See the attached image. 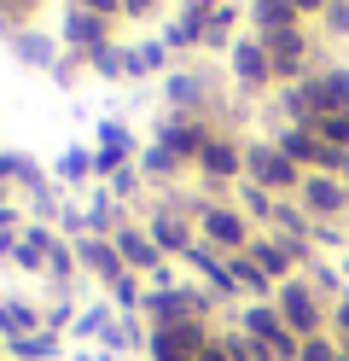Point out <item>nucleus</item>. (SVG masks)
<instances>
[{
  "label": "nucleus",
  "mask_w": 349,
  "mask_h": 361,
  "mask_svg": "<svg viewBox=\"0 0 349 361\" xmlns=\"http://www.w3.org/2000/svg\"><path fill=\"white\" fill-rule=\"evenodd\" d=\"M274 309H279V321H286V326L302 338V344L326 332V309H320V291L309 286V274L279 280V291H274Z\"/></svg>",
  "instance_id": "1"
},
{
  "label": "nucleus",
  "mask_w": 349,
  "mask_h": 361,
  "mask_svg": "<svg viewBox=\"0 0 349 361\" xmlns=\"http://www.w3.org/2000/svg\"><path fill=\"white\" fill-rule=\"evenodd\" d=\"M250 180H256L262 192L279 198V192H297V187H302V169H297L279 146H250Z\"/></svg>",
  "instance_id": "2"
},
{
  "label": "nucleus",
  "mask_w": 349,
  "mask_h": 361,
  "mask_svg": "<svg viewBox=\"0 0 349 361\" xmlns=\"http://www.w3.org/2000/svg\"><path fill=\"white\" fill-rule=\"evenodd\" d=\"M297 198H302V210H309V221H332V216L349 210V187L338 175H302Z\"/></svg>",
  "instance_id": "3"
},
{
  "label": "nucleus",
  "mask_w": 349,
  "mask_h": 361,
  "mask_svg": "<svg viewBox=\"0 0 349 361\" xmlns=\"http://www.w3.org/2000/svg\"><path fill=\"white\" fill-rule=\"evenodd\" d=\"M302 94H309L314 117H332V111H349V71H314L302 82Z\"/></svg>",
  "instance_id": "4"
},
{
  "label": "nucleus",
  "mask_w": 349,
  "mask_h": 361,
  "mask_svg": "<svg viewBox=\"0 0 349 361\" xmlns=\"http://www.w3.org/2000/svg\"><path fill=\"white\" fill-rule=\"evenodd\" d=\"M233 71H239V82H245V87L274 82V59H268V47H262V35H256V41H239V47H233Z\"/></svg>",
  "instance_id": "5"
},
{
  "label": "nucleus",
  "mask_w": 349,
  "mask_h": 361,
  "mask_svg": "<svg viewBox=\"0 0 349 361\" xmlns=\"http://www.w3.org/2000/svg\"><path fill=\"white\" fill-rule=\"evenodd\" d=\"M204 228H209V239H216V245H239V239H245V221L233 216V210H209Z\"/></svg>",
  "instance_id": "6"
},
{
  "label": "nucleus",
  "mask_w": 349,
  "mask_h": 361,
  "mask_svg": "<svg viewBox=\"0 0 349 361\" xmlns=\"http://www.w3.org/2000/svg\"><path fill=\"white\" fill-rule=\"evenodd\" d=\"M204 169L209 175H233V169H239V152H233L227 140H209L204 146Z\"/></svg>",
  "instance_id": "7"
},
{
  "label": "nucleus",
  "mask_w": 349,
  "mask_h": 361,
  "mask_svg": "<svg viewBox=\"0 0 349 361\" xmlns=\"http://www.w3.org/2000/svg\"><path fill=\"white\" fill-rule=\"evenodd\" d=\"M320 30H326V35H338V41L349 35V0H326V12H320Z\"/></svg>",
  "instance_id": "8"
},
{
  "label": "nucleus",
  "mask_w": 349,
  "mask_h": 361,
  "mask_svg": "<svg viewBox=\"0 0 349 361\" xmlns=\"http://www.w3.org/2000/svg\"><path fill=\"white\" fill-rule=\"evenodd\" d=\"M297 361H343V344H338V338H309Z\"/></svg>",
  "instance_id": "9"
},
{
  "label": "nucleus",
  "mask_w": 349,
  "mask_h": 361,
  "mask_svg": "<svg viewBox=\"0 0 349 361\" xmlns=\"http://www.w3.org/2000/svg\"><path fill=\"white\" fill-rule=\"evenodd\" d=\"M204 35H209V47H227L221 35H233V6H221L216 18H209V30H204Z\"/></svg>",
  "instance_id": "10"
},
{
  "label": "nucleus",
  "mask_w": 349,
  "mask_h": 361,
  "mask_svg": "<svg viewBox=\"0 0 349 361\" xmlns=\"http://www.w3.org/2000/svg\"><path fill=\"white\" fill-rule=\"evenodd\" d=\"M338 180H343V187H349V157H343V169H338Z\"/></svg>",
  "instance_id": "11"
}]
</instances>
